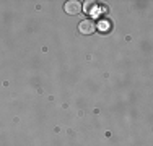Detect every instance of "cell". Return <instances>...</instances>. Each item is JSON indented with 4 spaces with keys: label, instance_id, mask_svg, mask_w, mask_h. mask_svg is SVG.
<instances>
[{
    "label": "cell",
    "instance_id": "obj_4",
    "mask_svg": "<svg viewBox=\"0 0 153 146\" xmlns=\"http://www.w3.org/2000/svg\"><path fill=\"white\" fill-rule=\"evenodd\" d=\"M100 26H101V31L104 32V28H109V23H108V21H103V23H101Z\"/></svg>",
    "mask_w": 153,
    "mask_h": 146
},
{
    "label": "cell",
    "instance_id": "obj_2",
    "mask_svg": "<svg viewBox=\"0 0 153 146\" xmlns=\"http://www.w3.org/2000/svg\"><path fill=\"white\" fill-rule=\"evenodd\" d=\"M64 10L67 15H78L82 12V3L76 2V0H70V2H67L64 5Z\"/></svg>",
    "mask_w": 153,
    "mask_h": 146
},
{
    "label": "cell",
    "instance_id": "obj_1",
    "mask_svg": "<svg viewBox=\"0 0 153 146\" xmlns=\"http://www.w3.org/2000/svg\"><path fill=\"white\" fill-rule=\"evenodd\" d=\"M94 29H96V23L93 20H83L78 24V31L82 34H91V32H94Z\"/></svg>",
    "mask_w": 153,
    "mask_h": 146
},
{
    "label": "cell",
    "instance_id": "obj_3",
    "mask_svg": "<svg viewBox=\"0 0 153 146\" xmlns=\"http://www.w3.org/2000/svg\"><path fill=\"white\" fill-rule=\"evenodd\" d=\"M94 8V2H86V7H85V10H86V12H91V10Z\"/></svg>",
    "mask_w": 153,
    "mask_h": 146
}]
</instances>
